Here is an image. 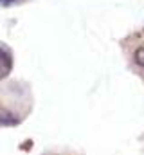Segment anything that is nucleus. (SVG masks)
<instances>
[{"label": "nucleus", "mask_w": 144, "mask_h": 155, "mask_svg": "<svg viewBox=\"0 0 144 155\" xmlns=\"http://www.w3.org/2000/svg\"><path fill=\"white\" fill-rule=\"evenodd\" d=\"M13 71V54L11 51L0 43V79L7 78Z\"/></svg>", "instance_id": "1"}, {"label": "nucleus", "mask_w": 144, "mask_h": 155, "mask_svg": "<svg viewBox=\"0 0 144 155\" xmlns=\"http://www.w3.org/2000/svg\"><path fill=\"white\" fill-rule=\"evenodd\" d=\"M133 61L144 71V41L133 49Z\"/></svg>", "instance_id": "3"}, {"label": "nucleus", "mask_w": 144, "mask_h": 155, "mask_svg": "<svg viewBox=\"0 0 144 155\" xmlns=\"http://www.w3.org/2000/svg\"><path fill=\"white\" fill-rule=\"evenodd\" d=\"M20 123V117L13 114L9 108L0 105V126H16Z\"/></svg>", "instance_id": "2"}, {"label": "nucleus", "mask_w": 144, "mask_h": 155, "mask_svg": "<svg viewBox=\"0 0 144 155\" xmlns=\"http://www.w3.org/2000/svg\"><path fill=\"white\" fill-rule=\"evenodd\" d=\"M20 2H25V0H0V5H4V7H9V5L20 4Z\"/></svg>", "instance_id": "4"}]
</instances>
